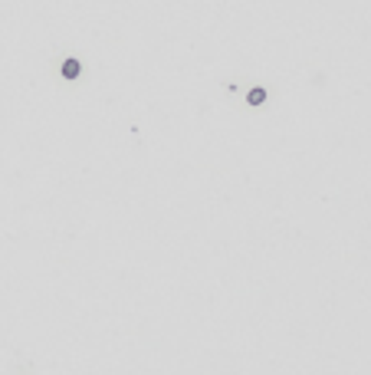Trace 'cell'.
<instances>
[{
    "label": "cell",
    "mask_w": 371,
    "mask_h": 375,
    "mask_svg": "<svg viewBox=\"0 0 371 375\" xmlns=\"http://www.w3.org/2000/svg\"><path fill=\"white\" fill-rule=\"evenodd\" d=\"M79 70H82V66H79V59H66V62H63V76H66V79H76Z\"/></svg>",
    "instance_id": "1"
},
{
    "label": "cell",
    "mask_w": 371,
    "mask_h": 375,
    "mask_svg": "<svg viewBox=\"0 0 371 375\" xmlns=\"http://www.w3.org/2000/svg\"><path fill=\"white\" fill-rule=\"evenodd\" d=\"M263 99H266V89H259V86H256V89H250L246 102H250V105H263Z\"/></svg>",
    "instance_id": "2"
}]
</instances>
